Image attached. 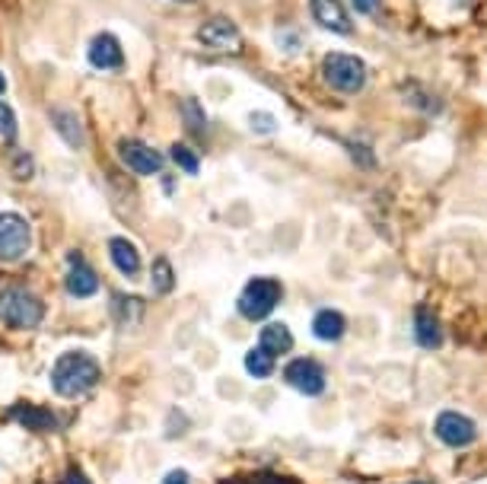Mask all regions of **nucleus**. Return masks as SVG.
I'll list each match as a JSON object with an SVG mask.
<instances>
[{"mask_svg": "<svg viewBox=\"0 0 487 484\" xmlns=\"http://www.w3.org/2000/svg\"><path fill=\"white\" fill-rule=\"evenodd\" d=\"M102 370H99V360L86 351H67L54 360L52 370V386L64 399H80L83 392H90L99 382Z\"/></svg>", "mask_w": 487, "mask_h": 484, "instance_id": "obj_1", "label": "nucleus"}, {"mask_svg": "<svg viewBox=\"0 0 487 484\" xmlns=\"http://www.w3.org/2000/svg\"><path fill=\"white\" fill-rule=\"evenodd\" d=\"M45 319V303L26 287H4L0 290V322L16 332L42 325Z\"/></svg>", "mask_w": 487, "mask_h": 484, "instance_id": "obj_2", "label": "nucleus"}, {"mask_svg": "<svg viewBox=\"0 0 487 484\" xmlns=\"http://www.w3.org/2000/svg\"><path fill=\"white\" fill-rule=\"evenodd\" d=\"M322 77L332 90L357 92V90H364V83H366V67L357 54L332 52V54H325V61H322Z\"/></svg>", "mask_w": 487, "mask_h": 484, "instance_id": "obj_3", "label": "nucleus"}, {"mask_svg": "<svg viewBox=\"0 0 487 484\" xmlns=\"http://www.w3.org/2000/svg\"><path fill=\"white\" fill-rule=\"evenodd\" d=\"M280 303V284L274 277H255L242 287L239 294V313L248 322H261L274 313V306Z\"/></svg>", "mask_w": 487, "mask_h": 484, "instance_id": "obj_4", "label": "nucleus"}, {"mask_svg": "<svg viewBox=\"0 0 487 484\" xmlns=\"http://www.w3.org/2000/svg\"><path fill=\"white\" fill-rule=\"evenodd\" d=\"M33 246V229L26 217L20 214H0V262H16Z\"/></svg>", "mask_w": 487, "mask_h": 484, "instance_id": "obj_5", "label": "nucleus"}, {"mask_svg": "<svg viewBox=\"0 0 487 484\" xmlns=\"http://www.w3.org/2000/svg\"><path fill=\"white\" fill-rule=\"evenodd\" d=\"M284 380L290 382L293 389H299L303 395H309V399H316V395L325 392V370L318 367L312 357L290 360L284 370Z\"/></svg>", "mask_w": 487, "mask_h": 484, "instance_id": "obj_6", "label": "nucleus"}, {"mask_svg": "<svg viewBox=\"0 0 487 484\" xmlns=\"http://www.w3.org/2000/svg\"><path fill=\"white\" fill-rule=\"evenodd\" d=\"M198 42L204 48H214V52H239V29L227 20V16H210L208 23H201L198 29Z\"/></svg>", "mask_w": 487, "mask_h": 484, "instance_id": "obj_7", "label": "nucleus"}, {"mask_svg": "<svg viewBox=\"0 0 487 484\" xmlns=\"http://www.w3.org/2000/svg\"><path fill=\"white\" fill-rule=\"evenodd\" d=\"M118 153H122L124 166H128L131 172H137V176H156V172L162 169V163H166L160 150H153V147L141 144V140H131V138L118 144Z\"/></svg>", "mask_w": 487, "mask_h": 484, "instance_id": "obj_8", "label": "nucleus"}, {"mask_svg": "<svg viewBox=\"0 0 487 484\" xmlns=\"http://www.w3.org/2000/svg\"><path fill=\"white\" fill-rule=\"evenodd\" d=\"M436 440H443L446 446H468L478 433L472 418H465L462 411H443L433 424Z\"/></svg>", "mask_w": 487, "mask_h": 484, "instance_id": "obj_9", "label": "nucleus"}, {"mask_svg": "<svg viewBox=\"0 0 487 484\" xmlns=\"http://www.w3.org/2000/svg\"><path fill=\"white\" fill-rule=\"evenodd\" d=\"M309 10H312V20L322 29H328V33H338V35L354 33V20L347 16L341 0H309Z\"/></svg>", "mask_w": 487, "mask_h": 484, "instance_id": "obj_10", "label": "nucleus"}, {"mask_svg": "<svg viewBox=\"0 0 487 484\" xmlns=\"http://www.w3.org/2000/svg\"><path fill=\"white\" fill-rule=\"evenodd\" d=\"M86 58L96 71H118L124 64V52H122V42L115 39L112 33H99L93 35L90 48H86Z\"/></svg>", "mask_w": 487, "mask_h": 484, "instance_id": "obj_11", "label": "nucleus"}, {"mask_svg": "<svg viewBox=\"0 0 487 484\" xmlns=\"http://www.w3.org/2000/svg\"><path fill=\"white\" fill-rule=\"evenodd\" d=\"M67 294L77 296V300H86V296H96L99 290V275L83 262L80 252H71V271H67Z\"/></svg>", "mask_w": 487, "mask_h": 484, "instance_id": "obj_12", "label": "nucleus"}, {"mask_svg": "<svg viewBox=\"0 0 487 484\" xmlns=\"http://www.w3.org/2000/svg\"><path fill=\"white\" fill-rule=\"evenodd\" d=\"M109 258L115 262V268L122 271L124 277H137V275H141V252H137L134 242L124 239V236H115V239H109Z\"/></svg>", "mask_w": 487, "mask_h": 484, "instance_id": "obj_13", "label": "nucleus"}, {"mask_svg": "<svg viewBox=\"0 0 487 484\" xmlns=\"http://www.w3.org/2000/svg\"><path fill=\"white\" fill-rule=\"evenodd\" d=\"M414 338H417V344L427 347V351H436V347L443 344V325L427 306H417V313H414Z\"/></svg>", "mask_w": 487, "mask_h": 484, "instance_id": "obj_14", "label": "nucleus"}, {"mask_svg": "<svg viewBox=\"0 0 487 484\" xmlns=\"http://www.w3.org/2000/svg\"><path fill=\"white\" fill-rule=\"evenodd\" d=\"M10 418L14 421H20V424H26L29 431H42V433H48V431H58V418H54L48 408H35V405H14L10 408Z\"/></svg>", "mask_w": 487, "mask_h": 484, "instance_id": "obj_15", "label": "nucleus"}, {"mask_svg": "<svg viewBox=\"0 0 487 484\" xmlns=\"http://www.w3.org/2000/svg\"><path fill=\"white\" fill-rule=\"evenodd\" d=\"M258 341H261V351H268L271 357L287 353L293 347V334H290V328H287L284 322H268V325L261 328Z\"/></svg>", "mask_w": 487, "mask_h": 484, "instance_id": "obj_16", "label": "nucleus"}, {"mask_svg": "<svg viewBox=\"0 0 487 484\" xmlns=\"http://www.w3.org/2000/svg\"><path fill=\"white\" fill-rule=\"evenodd\" d=\"M345 315L338 309H318L316 319H312V334L322 341H338L345 334Z\"/></svg>", "mask_w": 487, "mask_h": 484, "instance_id": "obj_17", "label": "nucleus"}, {"mask_svg": "<svg viewBox=\"0 0 487 484\" xmlns=\"http://www.w3.org/2000/svg\"><path fill=\"white\" fill-rule=\"evenodd\" d=\"M52 125H54V131L67 140V147H73V150H80V147H83V128H80V121H77V115H73V111L52 109Z\"/></svg>", "mask_w": 487, "mask_h": 484, "instance_id": "obj_18", "label": "nucleus"}, {"mask_svg": "<svg viewBox=\"0 0 487 484\" xmlns=\"http://www.w3.org/2000/svg\"><path fill=\"white\" fill-rule=\"evenodd\" d=\"M246 370L255 376V380H265V376H271L274 373V357L268 351H248L246 353Z\"/></svg>", "mask_w": 487, "mask_h": 484, "instance_id": "obj_19", "label": "nucleus"}, {"mask_svg": "<svg viewBox=\"0 0 487 484\" xmlns=\"http://www.w3.org/2000/svg\"><path fill=\"white\" fill-rule=\"evenodd\" d=\"M170 157H172V163H176L182 172H191V176H198V169H201V160H198V153L191 150V147H185V144L172 147Z\"/></svg>", "mask_w": 487, "mask_h": 484, "instance_id": "obj_20", "label": "nucleus"}, {"mask_svg": "<svg viewBox=\"0 0 487 484\" xmlns=\"http://www.w3.org/2000/svg\"><path fill=\"white\" fill-rule=\"evenodd\" d=\"M176 287V277H172V265L166 258H156L153 262V290L156 294H170Z\"/></svg>", "mask_w": 487, "mask_h": 484, "instance_id": "obj_21", "label": "nucleus"}, {"mask_svg": "<svg viewBox=\"0 0 487 484\" xmlns=\"http://www.w3.org/2000/svg\"><path fill=\"white\" fill-rule=\"evenodd\" d=\"M112 313H118V319L122 322H137L143 315V303L131 300V296H118V300L112 303Z\"/></svg>", "mask_w": 487, "mask_h": 484, "instance_id": "obj_22", "label": "nucleus"}, {"mask_svg": "<svg viewBox=\"0 0 487 484\" xmlns=\"http://www.w3.org/2000/svg\"><path fill=\"white\" fill-rule=\"evenodd\" d=\"M227 484H293V481H290V478L274 475V471H248V475H239V478H233V481H227Z\"/></svg>", "mask_w": 487, "mask_h": 484, "instance_id": "obj_23", "label": "nucleus"}, {"mask_svg": "<svg viewBox=\"0 0 487 484\" xmlns=\"http://www.w3.org/2000/svg\"><path fill=\"white\" fill-rule=\"evenodd\" d=\"M182 115H185V125L195 128V131H204V125H208V118H204L198 99H185V102H182Z\"/></svg>", "mask_w": 487, "mask_h": 484, "instance_id": "obj_24", "label": "nucleus"}, {"mask_svg": "<svg viewBox=\"0 0 487 484\" xmlns=\"http://www.w3.org/2000/svg\"><path fill=\"white\" fill-rule=\"evenodd\" d=\"M0 138L16 140V115L7 102H0Z\"/></svg>", "mask_w": 487, "mask_h": 484, "instance_id": "obj_25", "label": "nucleus"}, {"mask_svg": "<svg viewBox=\"0 0 487 484\" xmlns=\"http://www.w3.org/2000/svg\"><path fill=\"white\" fill-rule=\"evenodd\" d=\"M248 121H252V128L258 134H271L274 128H278V121H274L271 115H265V111H252V118H248Z\"/></svg>", "mask_w": 487, "mask_h": 484, "instance_id": "obj_26", "label": "nucleus"}, {"mask_svg": "<svg viewBox=\"0 0 487 484\" xmlns=\"http://www.w3.org/2000/svg\"><path fill=\"white\" fill-rule=\"evenodd\" d=\"M14 166H16V176H20V179H29V176H33V157H29V153H20Z\"/></svg>", "mask_w": 487, "mask_h": 484, "instance_id": "obj_27", "label": "nucleus"}, {"mask_svg": "<svg viewBox=\"0 0 487 484\" xmlns=\"http://www.w3.org/2000/svg\"><path fill=\"white\" fill-rule=\"evenodd\" d=\"M162 484H189V475H185L182 469H176V471H170V475H166V481Z\"/></svg>", "mask_w": 487, "mask_h": 484, "instance_id": "obj_28", "label": "nucleus"}, {"mask_svg": "<svg viewBox=\"0 0 487 484\" xmlns=\"http://www.w3.org/2000/svg\"><path fill=\"white\" fill-rule=\"evenodd\" d=\"M64 484H90V481H86L83 471H80V469H71V471L64 475Z\"/></svg>", "mask_w": 487, "mask_h": 484, "instance_id": "obj_29", "label": "nucleus"}, {"mask_svg": "<svg viewBox=\"0 0 487 484\" xmlns=\"http://www.w3.org/2000/svg\"><path fill=\"white\" fill-rule=\"evenodd\" d=\"M354 7H357L360 14H373V10L379 7V0H354Z\"/></svg>", "mask_w": 487, "mask_h": 484, "instance_id": "obj_30", "label": "nucleus"}, {"mask_svg": "<svg viewBox=\"0 0 487 484\" xmlns=\"http://www.w3.org/2000/svg\"><path fill=\"white\" fill-rule=\"evenodd\" d=\"M7 92V80H4V73H0V96Z\"/></svg>", "mask_w": 487, "mask_h": 484, "instance_id": "obj_31", "label": "nucleus"}, {"mask_svg": "<svg viewBox=\"0 0 487 484\" xmlns=\"http://www.w3.org/2000/svg\"><path fill=\"white\" fill-rule=\"evenodd\" d=\"M414 484H427V481H414Z\"/></svg>", "mask_w": 487, "mask_h": 484, "instance_id": "obj_32", "label": "nucleus"}, {"mask_svg": "<svg viewBox=\"0 0 487 484\" xmlns=\"http://www.w3.org/2000/svg\"><path fill=\"white\" fill-rule=\"evenodd\" d=\"M182 4H189V0H182Z\"/></svg>", "mask_w": 487, "mask_h": 484, "instance_id": "obj_33", "label": "nucleus"}]
</instances>
